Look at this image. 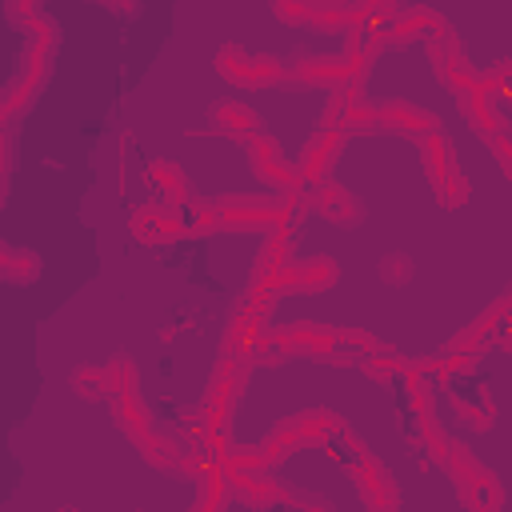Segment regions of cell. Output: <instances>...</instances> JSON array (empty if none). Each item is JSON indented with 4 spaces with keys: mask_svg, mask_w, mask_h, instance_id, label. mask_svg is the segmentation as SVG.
I'll use <instances>...</instances> for the list:
<instances>
[{
    "mask_svg": "<svg viewBox=\"0 0 512 512\" xmlns=\"http://www.w3.org/2000/svg\"><path fill=\"white\" fill-rule=\"evenodd\" d=\"M352 480H356V492H360V500H364L368 508L384 512V508H396V504H400V492H396L392 476H388L384 464L372 460L368 452H356V460H352Z\"/></svg>",
    "mask_w": 512,
    "mask_h": 512,
    "instance_id": "cell-11",
    "label": "cell"
},
{
    "mask_svg": "<svg viewBox=\"0 0 512 512\" xmlns=\"http://www.w3.org/2000/svg\"><path fill=\"white\" fill-rule=\"evenodd\" d=\"M428 64H432L436 80L444 88H452V92H464L476 80V68L468 64V56H464V48H460V40L452 32L428 40Z\"/></svg>",
    "mask_w": 512,
    "mask_h": 512,
    "instance_id": "cell-10",
    "label": "cell"
},
{
    "mask_svg": "<svg viewBox=\"0 0 512 512\" xmlns=\"http://www.w3.org/2000/svg\"><path fill=\"white\" fill-rule=\"evenodd\" d=\"M384 20H368V28H372V36H368V56L376 52V48H408V44H416V40H432V36H444V32H452V24L440 16V12H432V8H408V12H400L384 32H376Z\"/></svg>",
    "mask_w": 512,
    "mask_h": 512,
    "instance_id": "cell-7",
    "label": "cell"
},
{
    "mask_svg": "<svg viewBox=\"0 0 512 512\" xmlns=\"http://www.w3.org/2000/svg\"><path fill=\"white\" fill-rule=\"evenodd\" d=\"M288 340H292V348H296V356H312V360H336V328H296V332H288Z\"/></svg>",
    "mask_w": 512,
    "mask_h": 512,
    "instance_id": "cell-17",
    "label": "cell"
},
{
    "mask_svg": "<svg viewBox=\"0 0 512 512\" xmlns=\"http://www.w3.org/2000/svg\"><path fill=\"white\" fill-rule=\"evenodd\" d=\"M336 280H340V264L328 260V256H320V260L284 264V268H276L272 280H264V284H256V288H268L272 296H280V292H324V288H332Z\"/></svg>",
    "mask_w": 512,
    "mask_h": 512,
    "instance_id": "cell-9",
    "label": "cell"
},
{
    "mask_svg": "<svg viewBox=\"0 0 512 512\" xmlns=\"http://www.w3.org/2000/svg\"><path fill=\"white\" fill-rule=\"evenodd\" d=\"M200 500H196V508H216V504H224V480L220 476H212V472H200Z\"/></svg>",
    "mask_w": 512,
    "mask_h": 512,
    "instance_id": "cell-24",
    "label": "cell"
},
{
    "mask_svg": "<svg viewBox=\"0 0 512 512\" xmlns=\"http://www.w3.org/2000/svg\"><path fill=\"white\" fill-rule=\"evenodd\" d=\"M72 388H76V396H84V400H104V396H112L108 364H104V368H96V364H80V368L72 372Z\"/></svg>",
    "mask_w": 512,
    "mask_h": 512,
    "instance_id": "cell-19",
    "label": "cell"
},
{
    "mask_svg": "<svg viewBox=\"0 0 512 512\" xmlns=\"http://www.w3.org/2000/svg\"><path fill=\"white\" fill-rule=\"evenodd\" d=\"M108 384H112V416H116V424L136 440L144 428H152V420H148V408H144L140 388H136V364H132L124 352L112 356V364H108Z\"/></svg>",
    "mask_w": 512,
    "mask_h": 512,
    "instance_id": "cell-8",
    "label": "cell"
},
{
    "mask_svg": "<svg viewBox=\"0 0 512 512\" xmlns=\"http://www.w3.org/2000/svg\"><path fill=\"white\" fill-rule=\"evenodd\" d=\"M132 236H136L140 244H164V240L188 236V224H184V216H180L172 204L156 200V204L136 208V216H132Z\"/></svg>",
    "mask_w": 512,
    "mask_h": 512,
    "instance_id": "cell-13",
    "label": "cell"
},
{
    "mask_svg": "<svg viewBox=\"0 0 512 512\" xmlns=\"http://www.w3.org/2000/svg\"><path fill=\"white\" fill-rule=\"evenodd\" d=\"M36 272H40V260H36L32 252H8V256H4V280L24 284V280H32Z\"/></svg>",
    "mask_w": 512,
    "mask_h": 512,
    "instance_id": "cell-21",
    "label": "cell"
},
{
    "mask_svg": "<svg viewBox=\"0 0 512 512\" xmlns=\"http://www.w3.org/2000/svg\"><path fill=\"white\" fill-rule=\"evenodd\" d=\"M436 116L416 108V104H380L376 108V132H400V136H412V140H424L428 132H436Z\"/></svg>",
    "mask_w": 512,
    "mask_h": 512,
    "instance_id": "cell-14",
    "label": "cell"
},
{
    "mask_svg": "<svg viewBox=\"0 0 512 512\" xmlns=\"http://www.w3.org/2000/svg\"><path fill=\"white\" fill-rule=\"evenodd\" d=\"M292 204H256V200H228L212 208H196L188 232H276L292 220Z\"/></svg>",
    "mask_w": 512,
    "mask_h": 512,
    "instance_id": "cell-1",
    "label": "cell"
},
{
    "mask_svg": "<svg viewBox=\"0 0 512 512\" xmlns=\"http://www.w3.org/2000/svg\"><path fill=\"white\" fill-rule=\"evenodd\" d=\"M104 4H116V8H132V0H104Z\"/></svg>",
    "mask_w": 512,
    "mask_h": 512,
    "instance_id": "cell-25",
    "label": "cell"
},
{
    "mask_svg": "<svg viewBox=\"0 0 512 512\" xmlns=\"http://www.w3.org/2000/svg\"><path fill=\"white\" fill-rule=\"evenodd\" d=\"M440 464L448 468V476L456 480V488H460V500L464 504H472V508H496L500 500H504V488H500V480L464 448V444H448V452L440 456Z\"/></svg>",
    "mask_w": 512,
    "mask_h": 512,
    "instance_id": "cell-3",
    "label": "cell"
},
{
    "mask_svg": "<svg viewBox=\"0 0 512 512\" xmlns=\"http://www.w3.org/2000/svg\"><path fill=\"white\" fill-rule=\"evenodd\" d=\"M484 144H488V152L496 156L500 172H504V176L512 180V132H508V128H500V132H496V136H488Z\"/></svg>",
    "mask_w": 512,
    "mask_h": 512,
    "instance_id": "cell-23",
    "label": "cell"
},
{
    "mask_svg": "<svg viewBox=\"0 0 512 512\" xmlns=\"http://www.w3.org/2000/svg\"><path fill=\"white\" fill-rule=\"evenodd\" d=\"M344 128H316L312 136H308V144H304V152H300V164H296V172H300V180L304 184H320L324 176H328V168H332V160L340 156V148H344Z\"/></svg>",
    "mask_w": 512,
    "mask_h": 512,
    "instance_id": "cell-12",
    "label": "cell"
},
{
    "mask_svg": "<svg viewBox=\"0 0 512 512\" xmlns=\"http://www.w3.org/2000/svg\"><path fill=\"white\" fill-rule=\"evenodd\" d=\"M364 72H368V52L348 48L344 56H300L288 80L296 88H340L348 80H364Z\"/></svg>",
    "mask_w": 512,
    "mask_h": 512,
    "instance_id": "cell-6",
    "label": "cell"
},
{
    "mask_svg": "<svg viewBox=\"0 0 512 512\" xmlns=\"http://www.w3.org/2000/svg\"><path fill=\"white\" fill-rule=\"evenodd\" d=\"M144 180H148V188H152L164 204H172V208H180V204L192 200L188 176H184V168L172 164V160H152V164L144 168Z\"/></svg>",
    "mask_w": 512,
    "mask_h": 512,
    "instance_id": "cell-16",
    "label": "cell"
},
{
    "mask_svg": "<svg viewBox=\"0 0 512 512\" xmlns=\"http://www.w3.org/2000/svg\"><path fill=\"white\" fill-rule=\"evenodd\" d=\"M272 12L284 24H300L312 32H352L364 24L356 4H336V0H272Z\"/></svg>",
    "mask_w": 512,
    "mask_h": 512,
    "instance_id": "cell-5",
    "label": "cell"
},
{
    "mask_svg": "<svg viewBox=\"0 0 512 512\" xmlns=\"http://www.w3.org/2000/svg\"><path fill=\"white\" fill-rule=\"evenodd\" d=\"M452 408H456V416H460L464 424H472V428H492V404H488L484 396H456Z\"/></svg>",
    "mask_w": 512,
    "mask_h": 512,
    "instance_id": "cell-20",
    "label": "cell"
},
{
    "mask_svg": "<svg viewBox=\"0 0 512 512\" xmlns=\"http://www.w3.org/2000/svg\"><path fill=\"white\" fill-rule=\"evenodd\" d=\"M504 344H508V348H512V328H508V332H504Z\"/></svg>",
    "mask_w": 512,
    "mask_h": 512,
    "instance_id": "cell-26",
    "label": "cell"
},
{
    "mask_svg": "<svg viewBox=\"0 0 512 512\" xmlns=\"http://www.w3.org/2000/svg\"><path fill=\"white\" fill-rule=\"evenodd\" d=\"M208 120H212L216 132H224V136H232V140H244V144H248L252 136L264 132V120H260L252 108L236 104V100H220V104H212V108H208Z\"/></svg>",
    "mask_w": 512,
    "mask_h": 512,
    "instance_id": "cell-15",
    "label": "cell"
},
{
    "mask_svg": "<svg viewBox=\"0 0 512 512\" xmlns=\"http://www.w3.org/2000/svg\"><path fill=\"white\" fill-rule=\"evenodd\" d=\"M420 152H424V172H428V180H432V188H436V200H440L444 208H460V204L468 200V180H464V172H460V164H456L452 140L436 128V132H428V136L420 140Z\"/></svg>",
    "mask_w": 512,
    "mask_h": 512,
    "instance_id": "cell-4",
    "label": "cell"
},
{
    "mask_svg": "<svg viewBox=\"0 0 512 512\" xmlns=\"http://www.w3.org/2000/svg\"><path fill=\"white\" fill-rule=\"evenodd\" d=\"M216 68L236 88H276V84H288L292 76L288 60L268 56V52H244L240 44H224L216 56Z\"/></svg>",
    "mask_w": 512,
    "mask_h": 512,
    "instance_id": "cell-2",
    "label": "cell"
},
{
    "mask_svg": "<svg viewBox=\"0 0 512 512\" xmlns=\"http://www.w3.org/2000/svg\"><path fill=\"white\" fill-rule=\"evenodd\" d=\"M252 172H256V180L264 184V188H272V192H296L300 188V172L296 168H288V160L284 156H268V160H252Z\"/></svg>",
    "mask_w": 512,
    "mask_h": 512,
    "instance_id": "cell-18",
    "label": "cell"
},
{
    "mask_svg": "<svg viewBox=\"0 0 512 512\" xmlns=\"http://www.w3.org/2000/svg\"><path fill=\"white\" fill-rule=\"evenodd\" d=\"M380 276H384L388 284H408V280H412V256H408V252L384 256V260H380Z\"/></svg>",
    "mask_w": 512,
    "mask_h": 512,
    "instance_id": "cell-22",
    "label": "cell"
}]
</instances>
